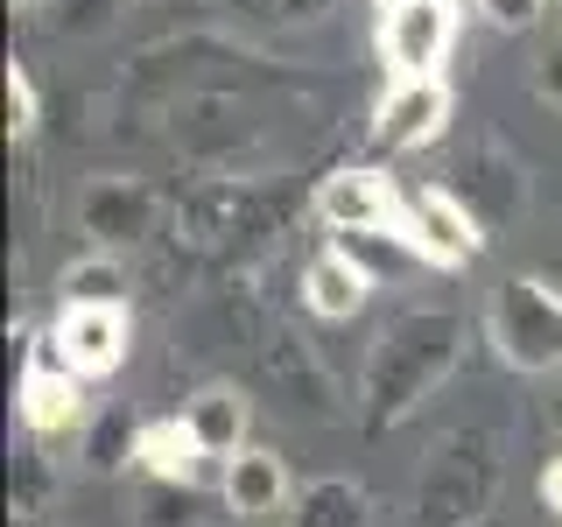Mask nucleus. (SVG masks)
<instances>
[{"instance_id": "nucleus-8", "label": "nucleus", "mask_w": 562, "mask_h": 527, "mask_svg": "<svg viewBox=\"0 0 562 527\" xmlns=\"http://www.w3.org/2000/svg\"><path fill=\"white\" fill-rule=\"evenodd\" d=\"M14 408H22V429L29 436H64V429H85V422H92L85 380L64 373L43 345H35L29 366H22V394H14Z\"/></svg>"}, {"instance_id": "nucleus-25", "label": "nucleus", "mask_w": 562, "mask_h": 527, "mask_svg": "<svg viewBox=\"0 0 562 527\" xmlns=\"http://www.w3.org/2000/svg\"><path fill=\"white\" fill-rule=\"evenodd\" d=\"M555 14H562V0H555Z\"/></svg>"}, {"instance_id": "nucleus-12", "label": "nucleus", "mask_w": 562, "mask_h": 527, "mask_svg": "<svg viewBox=\"0 0 562 527\" xmlns=\"http://www.w3.org/2000/svg\"><path fill=\"white\" fill-rule=\"evenodd\" d=\"M289 527H373V500H366L359 479L330 471V479L295 485V514H289Z\"/></svg>"}, {"instance_id": "nucleus-11", "label": "nucleus", "mask_w": 562, "mask_h": 527, "mask_svg": "<svg viewBox=\"0 0 562 527\" xmlns=\"http://www.w3.org/2000/svg\"><path fill=\"white\" fill-rule=\"evenodd\" d=\"M246 422H254V408H246L239 386H198V394L183 401V429L198 436V450L218 457V464H233L246 450Z\"/></svg>"}, {"instance_id": "nucleus-17", "label": "nucleus", "mask_w": 562, "mask_h": 527, "mask_svg": "<svg viewBox=\"0 0 562 527\" xmlns=\"http://www.w3.org/2000/svg\"><path fill=\"white\" fill-rule=\"evenodd\" d=\"M43 506H49V457L43 450H22V457H14V520H43Z\"/></svg>"}, {"instance_id": "nucleus-24", "label": "nucleus", "mask_w": 562, "mask_h": 527, "mask_svg": "<svg viewBox=\"0 0 562 527\" xmlns=\"http://www.w3.org/2000/svg\"><path fill=\"white\" fill-rule=\"evenodd\" d=\"M380 8H394V0H380Z\"/></svg>"}, {"instance_id": "nucleus-16", "label": "nucleus", "mask_w": 562, "mask_h": 527, "mask_svg": "<svg viewBox=\"0 0 562 527\" xmlns=\"http://www.w3.org/2000/svg\"><path fill=\"white\" fill-rule=\"evenodd\" d=\"M134 514H140V527H198V485H162V479H140Z\"/></svg>"}, {"instance_id": "nucleus-18", "label": "nucleus", "mask_w": 562, "mask_h": 527, "mask_svg": "<svg viewBox=\"0 0 562 527\" xmlns=\"http://www.w3.org/2000/svg\"><path fill=\"white\" fill-rule=\"evenodd\" d=\"M35 127H43V99H35V78L22 64H8V134L29 141Z\"/></svg>"}, {"instance_id": "nucleus-3", "label": "nucleus", "mask_w": 562, "mask_h": 527, "mask_svg": "<svg viewBox=\"0 0 562 527\" xmlns=\"http://www.w3.org/2000/svg\"><path fill=\"white\" fill-rule=\"evenodd\" d=\"M450 43H457V0H394V8H380L386 78H443Z\"/></svg>"}, {"instance_id": "nucleus-21", "label": "nucleus", "mask_w": 562, "mask_h": 527, "mask_svg": "<svg viewBox=\"0 0 562 527\" xmlns=\"http://www.w3.org/2000/svg\"><path fill=\"white\" fill-rule=\"evenodd\" d=\"M535 492H541V506H549V514L562 520V450L549 457V464H541V479H535Z\"/></svg>"}, {"instance_id": "nucleus-14", "label": "nucleus", "mask_w": 562, "mask_h": 527, "mask_svg": "<svg viewBox=\"0 0 562 527\" xmlns=\"http://www.w3.org/2000/svg\"><path fill=\"white\" fill-rule=\"evenodd\" d=\"M78 457H85V471H99V479L140 471V422H127V408H92V422L78 429Z\"/></svg>"}, {"instance_id": "nucleus-22", "label": "nucleus", "mask_w": 562, "mask_h": 527, "mask_svg": "<svg viewBox=\"0 0 562 527\" xmlns=\"http://www.w3.org/2000/svg\"><path fill=\"white\" fill-rule=\"evenodd\" d=\"M549 422H555V444H562V373H555V386H549Z\"/></svg>"}, {"instance_id": "nucleus-19", "label": "nucleus", "mask_w": 562, "mask_h": 527, "mask_svg": "<svg viewBox=\"0 0 562 527\" xmlns=\"http://www.w3.org/2000/svg\"><path fill=\"white\" fill-rule=\"evenodd\" d=\"M471 8H479V14H485V22L499 29V35H527V29L541 22V14L555 8V0H471Z\"/></svg>"}, {"instance_id": "nucleus-7", "label": "nucleus", "mask_w": 562, "mask_h": 527, "mask_svg": "<svg viewBox=\"0 0 562 527\" xmlns=\"http://www.w3.org/2000/svg\"><path fill=\"white\" fill-rule=\"evenodd\" d=\"M450 78H394L373 105V141L380 148H429L436 134L450 127Z\"/></svg>"}, {"instance_id": "nucleus-10", "label": "nucleus", "mask_w": 562, "mask_h": 527, "mask_svg": "<svg viewBox=\"0 0 562 527\" xmlns=\"http://www.w3.org/2000/svg\"><path fill=\"white\" fill-rule=\"evenodd\" d=\"M218 500H225L233 520H268V514L289 506V464H281L274 450L246 444L233 464H218Z\"/></svg>"}, {"instance_id": "nucleus-23", "label": "nucleus", "mask_w": 562, "mask_h": 527, "mask_svg": "<svg viewBox=\"0 0 562 527\" xmlns=\"http://www.w3.org/2000/svg\"><path fill=\"white\" fill-rule=\"evenodd\" d=\"M14 8H35V0H14Z\"/></svg>"}, {"instance_id": "nucleus-2", "label": "nucleus", "mask_w": 562, "mask_h": 527, "mask_svg": "<svg viewBox=\"0 0 562 527\" xmlns=\"http://www.w3.org/2000/svg\"><path fill=\"white\" fill-rule=\"evenodd\" d=\"M316 218L330 225V233H351V239H386V246H401L408 239V198H401L394 183H386L380 169H366V162H345V169H330L324 183H316Z\"/></svg>"}, {"instance_id": "nucleus-13", "label": "nucleus", "mask_w": 562, "mask_h": 527, "mask_svg": "<svg viewBox=\"0 0 562 527\" xmlns=\"http://www.w3.org/2000/svg\"><path fill=\"white\" fill-rule=\"evenodd\" d=\"M140 479H162V485H198L204 479V450H198V436L183 429V415L140 422Z\"/></svg>"}, {"instance_id": "nucleus-6", "label": "nucleus", "mask_w": 562, "mask_h": 527, "mask_svg": "<svg viewBox=\"0 0 562 527\" xmlns=\"http://www.w3.org/2000/svg\"><path fill=\"white\" fill-rule=\"evenodd\" d=\"M78 233L92 239V254H127L155 233V190L140 176H92L78 190Z\"/></svg>"}, {"instance_id": "nucleus-15", "label": "nucleus", "mask_w": 562, "mask_h": 527, "mask_svg": "<svg viewBox=\"0 0 562 527\" xmlns=\"http://www.w3.org/2000/svg\"><path fill=\"white\" fill-rule=\"evenodd\" d=\"M57 310H127V268L113 254H85L57 274Z\"/></svg>"}, {"instance_id": "nucleus-4", "label": "nucleus", "mask_w": 562, "mask_h": 527, "mask_svg": "<svg viewBox=\"0 0 562 527\" xmlns=\"http://www.w3.org/2000/svg\"><path fill=\"white\" fill-rule=\"evenodd\" d=\"M485 218L471 211L464 198H457L450 183H422L408 190V254L415 260H429V268H464V260H479L485 254Z\"/></svg>"}, {"instance_id": "nucleus-1", "label": "nucleus", "mask_w": 562, "mask_h": 527, "mask_svg": "<svg viewBox=\"0 0 562 527\" xmlns=\"http://www.w3.org/2000/svg\"><path fill=\"white\" fill-rule=\"evenodd\" d=\"M485 338L514 373H562V289L549 274H506L485 303Z\"/></svg>"}, {"instance_id": "nucleus-9", "label": "nucleus", "mask_w": 562, "mask_h": 527, "mask_svg": "<svg viewBox=\"0 0 562 527\" xmlns=\"http://www.w3.org/2000/svg\"><path fill=\"white\" fill-rule=\"evenodd\" d=\"M373 289H380V274L366 268L345 239H330L324 254H310V268H303V303L324 316V324H351V316L373 303Z\"/></svg>"}, {"instance_id": "nucleus-5", "label": "nucleus", "mask_w": 562, "mask_h": 527, "mask_svg": "<svg viewBox=\"0 0 562 527\" xmlns=\"http://www.w3.org/2000/svg\"><path fill=\"white\" fill-rule=\"evenodd\" d=\"M43 351L64 366V373H78L85 386L113 380L120 366H127V351H134V316L127 310H57L49 330H43Z\"/></svg>"}, {"instance_id": "nucleus-20", "label": "nucleus", "mask_w": 562, "mask_h": 527, "mask_svg": "<svg viewBox=\"0 0 562 527\" xmlns=\"http://www.w3.org/2000/svg\"><path fill=\"white\" fill-rule=\"evenodd\" d=\"M535 92L549 99V105H562V35H555V43L535 57Z\"/></svg>"}]
</instances>
